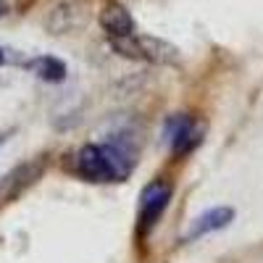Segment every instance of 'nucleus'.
Segmentation results:
<instances>
[{
    "label": "nucleus",
    "mask_w": 263,
    "mask_h": 263,
    "mask_svg": "<svg viewBox=\"0 0 263 263\" xmlns=\"http://www.w3.org/2000/svg\"><path fill=\"white\" fill-rule=\"evenodd\" d=\"M137 163V150L126 140L114 137L108 142H87L74 153V171L87 182H124Z\"/></svg>",
    "instance_id": "1"
},
{
    "label": "nucleus",
    "mask_w": 263,
    "mask_h": 263,
    "mask_svg": "<svg viewBox=\"0 0 263 263\" xmlns=\"http://www.w3.org/2000/svg\"><path fill=\"white\" fill-rule=\"evenodd\" d=\"M171 195H174V187L163 179H153L142 192H140V205H137V224H135V232H137V239L145 242L150 237V232L158 227V221L163 218L168 203H171Z\"/></svg>",
    "instance_id": "2"
},
{
    "label": "nucleus",
    "mask_w": 263,
    "mask_h": 263,
    "mask_svg": "<svg viewBox=\"0 0 263 263\" xmlns=\"http://www.w3.org/2000/svg\"><path fill=\"white\" fill-rule=\"evenodd\" d=\"M111 48L132 61H147V63H174L179 58V50L168 45L158 37H142V34H129V37H108Z\"/></svg>",
    "instance_id": "3"
},
{
    "label": "nucleus",
    "mask_w": 263,
    "mask_h": 263,
    "mask_svg": "<svg viewBox=\"0 0 263 263\" xmlns=\"http://www.w3.org/2000/svg\"><path fill=\"white\" fill-rule=\"evenodd\" d=\"M163 135L168 140V147L174 156H190V153L203 142L205 137V124L197 121L187 114H177L166 121Z\"/></svg>",
    "instance_id": "4"
},
{
    "label": "nucleus",
    "mask_w": 263,
    "mask_h": 263,
    "mask_svg": "<svg viewBox=\"0 0 263 263\" xmlns=\"http://www.w3.org/2000/svg\"><path fill=\"white\" fill-rule=\"evenodd\" d=\"M232 221H234V208H229V205L208 208L205 213H200V216L192 221V227H190V232H187V237H184V242L203 239V237H208V234H213V232H221V229H227Z\"/></svg>",
    "instance_id": "5"
},
{
    "label": "nucleus",
    "mask_w": 263,
    "mask_h": 263,
    "mask_svg": "<svg viewBox=\"0 0 263 263\" xmlns=\"http://www.w3.org/2000/svg\"><path fill=\"white\" fill-rule=\"evenodd\" d=\"M84 8L77 3V0H63V3H55L45 18V24L53 34H66V32H74L84 24Z\"/></svg>",
    "instance_id": "6"
},
{
    "label": "nucleus",
    "mask_w": 263,
    "mask_h": 263,
    "mask_svg": "<svg viewBox=\"0 0 263 263\" xmlns=\"http://www.w3.org/2000/svg\"><path fill=\"white\" fill-rule=\"evenodd\" d=\"M42 171H45V158L42 156L29 161V163H21L18 168H13L3 182V197L6 200H13L16 195H21L27 187H32L42 177Z\"/></svg>",
    "instance_id": "7"
},
{
    "label": "nucleus",
    "mask_w": 263,
    "mask_h": 263,
    "mask_svg": "<svg viewBox=\"0 0 263 263\" xmlns=\"http://www.w3.org/2000/svg\"><path fill=\"white\" fill-rule=\"evenodd\" d=\"M100 27L108 37H129V34H137V24H135V18H132V13L119 6V3H105L100 16Z\"/></svg>",
    "instance_id": "8"
},
{
    "label": "nucleus",
    "mask_w": 263,
    "mask_h": 263,
    "mask_svg": "<svg viewBox=\"0 0 263 263\" xmlns=\"http://www.w3.org/2000/svg\"><path fill=\"white\" fill-rule=\"evenodd\" d=\"M29 69L42 79V82H63L66 79V63L53 58V55H42V58H34L32 63H27Z\"/></svg>",
    "instance_id": "9"
},
{
    "label": "nucleus",
    "mask_w": 263,
    "mask_h": 263,
    "mask_svg": "<svg viewBox=\"0 0 263 263\" xmlns=\"http://www.w3.org/2000/svg\"><path fill=\"white\" fill-rule=\"evenodd\" d=\"M8 61H11V58H8V50H6V48H0V66H6Z\"/></svg>",
    "instance_id": "10"
},
{
    "label": "nucleus",
    "mask_w": 263,
    "mask_h": 263,
    "mask_svg": "<svg viewBox=\"0 0 263 263\" xmlns=\"http://www.w3.org/2000/svg\"><path fill=\"white\" fill-rule=\"evenodd\" d=\"M8 13V0H0V16Z\"/></svg>",
    "instance_id": "11"
},
{
    "label": "nucleus",
    "mask_w": 263,
    "mask_h": 263,
    "mask_svg": "<svg viewBox=\"0 0 263 263\" xmlns=\"http://www.w3.org/2000/svg\"><path fill=\"white\" fill-rule=\"evenodd\" d=\"M3 140H6V137H0V142H3Z\"/></svg>",
    "instance_id": "12"
}]
</instances>
